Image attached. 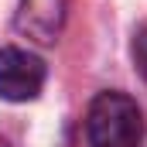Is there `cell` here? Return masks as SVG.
<instances>
[{"mask_svg":"<svg viewBox=\"0 0 147 147\" xmlns=\"http://www.w3.org/2000/svg\"><path fill=\"white\" fill-rule=\"evenodd\" d=\"M86 134L92 147H140L144 113L127 92H99L86 113Z\"/></svg>","mask_w":147,"mask_h":147,"instance_id":"6da1fadb","label":"cell"},{"mask_svg":"<svg viewBox=\"0 0 147 147\" xmlns=\"http://www.w3.org/2000/svg\"><path fill=\"white\" fill-rule=\"evenodd\" d=\"M45 86V62L28 48H0V96L10 103L34 99Z\"/></svg>","mask_w":147,"mask_h":147,"instance_id":"7a4b0ae2","label":"cell"},{"mask_svg":"<svg viewBox=\"0 0 147 147\" xmlns=\"http://www.w3.org/2000/svg\"><path fill=\"white\" fill-rule=\"evenodd\" d=\"M69 0H21L17 10V31L34 38L38 45H51L65 24Z\"/></svg>","mask_w":147,"mask_h":147,"instance_id":"3957f363","label":"cell"},{"mask_svg":"<svg viewBox=\"0 0 147 147\" xmlns=\"http://www.w3.org/2000/svg\"><path fill=\"white\" fill-rule=\"evenodd\" d=\"M134 65H137L140 79L147 82V24L137 28V34H134Z\"/></svg>","mask_w":147,"mask_h":147,"instance_id":"277c9868","label":"cell"}]
</instances>
